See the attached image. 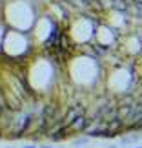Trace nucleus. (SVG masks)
<instances>
[{
    "label": "nucleus",
    "instance_id": "nucleus-1",
    "mask_svg": "<svg viewBox=\"0 0 142 148\" xmlns=\"http://www.w3.org/2000/svg\"><path fill=\"white\" fill-rule=\"evenodd\" d=\"M86 143H88V139H78L75 143V146H80V145H86Z\"/></svg>",
    "mask_w": 142,
    "mask_h": 148
},
{
    "label": "nucleus",
    "instance_id": "nucleus-2",
    "mask_svg": "<svg viewBox=\"0 0 142 148\" xmlns=\"http://www.w3.org/2000/svg\"><path fill=\"white\" fill-rule=\"evenodd\" d=\"M26 148H37V146H26Z\"/></svg>",
    "mask_w": 142,
    "mask_h": 148
},
{
    "label": "nucleus",
    "instance_id": "nucleus-3",
    "mask_svg": "<svg viewBox=\"0 0 142 148\" xmlns=\"http://www.w3.org/2000/svg\"><path fill=\"white\" fill-rule=\"evenodd\" d=\"M42 148H49V146H42Z\"/></svg>",
    "mask_w": 142,
    "mask_h": 148
},
{
    "label": "nucleus",
    "instance_id": "nucleus-4",
    "mask_svg": "<svg viewBox=\"0 0 142 148\" xmlns=\"http://www.w3.org/2000/svg\"><path fill=\"white\" fill-rule=\"evenodd\" d=\"M139 148H142V146H139Z\"/></svg>",
    "mask_w": 142,
    "mask_h": 148
}]
</instances>
